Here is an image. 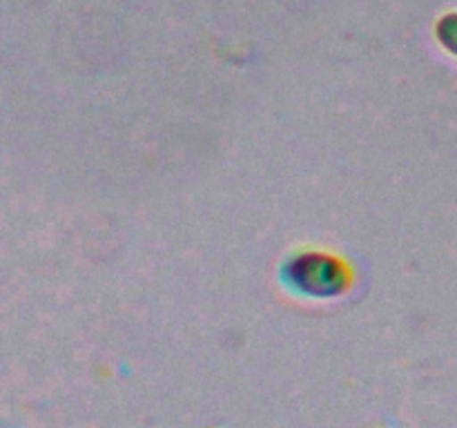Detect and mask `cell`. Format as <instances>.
Returning a JSON list of instances; mask_svg holds the SVG:
<instances>
[{"instance_id":"cell-1","label":"cell","mask_w":457,"mask_h":428,"mask_svg":"<svg viewBox=\"0 0 457 428\" xmlns=\"http://www.w3.org/2000/svg\"><path fill=\"white\" fill-rule=\"evenodd\" d=\"M290 288L311 297H330L346 288V268L326 254H302L293 259L284 270Z\"/></svg>"}]
</instances>
